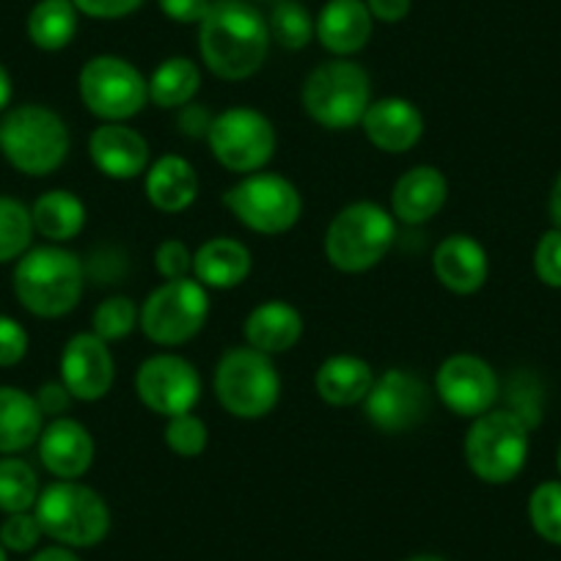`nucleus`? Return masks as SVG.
Masks as SVG:
<instances>
[{
    "instance_id": "f257e3e1",
    "label": "nucleus",
    "mask_w": 561,
    "mask_h": 561,
    "mask_svg": "<svg viewBox=\"0 0 561 561\" xmlns=\"http://www.w3.org/2000/svg\"><path fill=\"white\" fill-rule=\"evenodd\" d=\"M198 28L202 58L220 80H245L262 69L270 28L245 0H215Z\"/></svg>"
},
{
    "instance_id": "f03ea898",
    "label": "nucleus",
    "mask_w": 561,
    "mask_h": 561,
    "mask_svg": "<svg viewBox=\"0 0 561 561\" xmlns=\"http://www.w3.org/2000/svg\"><path fill=\"white\" fill-rule=\"evenodd\" d=\"M85 267L61 245L31 248L14 267L18 300L36 317L56 320L69 314L83 298Z\"/></svg>"
},
{
    "instance_id": "7ed1b4c3",
    "label": "nucleus",
    "mask_w": 561,
    "mask_h": 561,
    "mask_svg": "<svg viewBox=\"0 0 561 561\" xmlns=\"http://www.w3.org/2000/svg\"><path fill=\"white\" fill-rule=\"evenodd\" d=\"M72 138L56 111L45 105H20L0 122V152L28 176H47L67 160Z\"/></svg>"
},
{
    "instance_id": "20e7f679",
    "label": "nucleus",
    "mask_w": 561,
    "mask_h": 561,
    "mask_svg": "<svg viewBox=\"0 0 561 561\" xmlns=\"http://www.w3.org/2000/svg\"><path fill=\"white\" fill-rule=\"evenodd\" d=\"M45 537L64 548H94L111 531V510L89 484L61 479L39 493L34 506Z\"/></svg>"
},
{
    "instance_id": "39448f33",
    "label": "nucleus",
    "mask_w": 561,
    "mask_h": 561,
    "mask_svg": "<svg viewBox=\"0 0 561 561\" xmlns=\"http://www.w3.org/2000/svg\"><path fill=\"white\" fill-rule=\"evenodd\" d=\"M393 240V215L375 202H355L333 215L325 234V256L342 273H366L386 259Z\"/></svg>"
},
{
    "instance_id": "423d86ee",
    "label": "nucleus",
    "mask_w": 561,
    "mask_h": 561,
    "mask_svg": "<svg viewBox=\"0 0 561 561\" xmlns=\"http://www.w3.org/2000/svg\"><path fill=\"white\" fill-rule=\"evenodd\" d=\"M306 113L325 129H350L360 124L371 105V83L364 67L347 58L325 61L306 78L300 91Z\"/></svg>"
},
{
    "instance_id": "0eeeda50",
    "label": "nucleus",
    "mask_w": 561,
    "mask_h": 561,
    "mask_svg": "<svg viewBox=\"0 0 561 561\" xmlns=\"http://www.w3.org/2000/svg\"><path fill=\"white\" fill-rule=\"evenodd\" d=\"M215 397L234 419H264L280 397L273 358L253 347L226 350L215 369Z\"/></svg>"
},
{
    "instance_id": "6e6552de",
    "label": "nucleus",
    "mask_w": 561,
    "mask_h": 561,
    "mask_svg": "<svg viewBox=\"0 0 561 561\" xmlns=\"http://www.w3.org/2000/svg\"><path fill=\"white\" fill-rule=\"evenodd\" d=\"M528 427L512 410L477 415L466 435V460L473 477L488 484H506L526 468Z\"/></svg>"
},
{
    "instance_id": "1a4fd4ad",
    "label": "nucleus",
    "mask_w": 561,
    "mask_h": 561,
    "mask_svg": "<svg viewBox=\"0 0 561 561\" xmlns=\"http://www.w3.org/2000/svg\"><path fill=\"white\" fill-rule=\"evenodd\" d=\"M224 204L245 229L256 234H284L293 229L304 213L298 187L280 174L256 171L224 193Z\"/></svg>"
},
{
    "instance_id": "9d476101",
    "label": "nucleus",
    "mask_w": 561,
    "mask_h": 561,
    "mask_svg": "<svg viewBox=\"0 0 561 561\" xmlns=\"http://www.w3.org/2000/svg\"><path fill=\"white\" fill-rule=\"evenodd\" d=\"M209 317V295L193 278L165 280L140 306L138 328L149 342L176 347L196 336Z\"/></svg>"
},
{
    "instance_id": "9b49d317",
    "label": "nucleus",
    "mask_w": 561,
    "mask_h": 561,
    "mask_svg": "<svg viewBox=\"0 0 561 561\" xmlns=\"http://www.w3.org/2000/svg\"><path fill=\"white\" fill-rule=\"evenodd\" d=\"M80 100L102 122H127L149 102V80L118 56H94L80 69Z\"/></svg>"
},
{
    "instance_id": "f8f14e48",
    "label": "nucleus",
    "mask_w": 561,
    "mask_h": 561,
    "mask_svg": "<svg viewBox=\"0 0 561 561\" xmlns=\"http://www.w3.org/2000/svg\"><path fill=\"white\" fill-rule=\"evenodd\" d=\"M209 152L234 174H256L275 154V127L253 107H229L218 113L207 135Z\"/></svg>"
},
{
    "instance_id": "ddd939ff",
    "label": "nucleus",
    "mask_w": 561,
    "mask_h": 561,
    "mask_svg": "<svg viewBox=\"0 0 561 561\" xmlns=\"http://www.w3.org/2000/svg\"><path fill=\"white\" fill-rule=\"evenodd\" d=\"M433 393L419 375L404 369H388L375 377L364 399V413L380 433L399 435L415 430L427 419Z\"/></svg>"
},
{
    "instance_id": "4468645a",
    "label": "nucleus",
    "mask_w": 561,
    "mask_h": 561,
    "mask_svg": "<svg viewBox=\"0 0 561 561\" xmlns=\"http://www.w3.org/2000/svg\"><path fill=\"white\" fill-rule=\"evenodd\" d=\"M135 391L152 413L174 419V415L193 413L202 399V377L196 366L182 355L160 353L138 366Z\"/></svg>"
},
{
    "instance_id": "2eb2a0df",
    "label": "nucleus",
    "mask_w": 561,
    "mask_h": 561,
    "mask_svg": "<svg viewBox=\"0 0 561 561\" xmlns=\"http://www.w3.org/2000/svg\"><path fill=\"white\" fill-rule=\"evenodd\" d=\"M435 391L455 415L477 419V415L493 410L495 399H499V375L479 355L457 353L440 364Z\"/></svg>"
},
{
    "instance_id": "dca6fc26",
    "label": "nucleus",
    "mask_w": 561,
    "mask_h": 561,
    "mask_svg": "<svg viewBox=\"0 0 561 561\" xmlns=\"http://www.w3.org/2000/svg\"><path fill=\"white\" fill-rule=\"evenodd\" d=\"M113 377H116V364L107 342H102L94 331L69 339L61 355V382L75 399L96 402L111 391Z\"/></svg>"
},
{
    "instance_id": "f3484780",
    "label": "nucleus",
    "mask_w": 561,
    "mask_h": 561,
    "mask_svg": "<svg viewBox=\"0 0 561 561\" xmlns=\"http://www.w3.org/2000/svg\"><path fill=\"white\" fill-rule=\"evenodd\" d=\"M89 154L111 180H135L149 165L147 138L124 122H102L89 138Z\"/></svg>"
},
{
    "instance_id": "a211bd4d",
    "label": "nucleus",
    "mask_w": 561,
    "mask_h": 561,
    "mask_svg": "<svg viewBox=\"0 0 561 561\" xmlns=\"http://www.w3.org/2000/svg\"><path fill=\"white\" fill-rule=\"evenodd\" d=\"M366 138L380 152L404 154L415 147L424 135V116L419 107L402 96H382L366 107L360 118Z\"/></svg>"
},
{
    "instance_id": "6ab92c4d",
    "label": "nucleus",
    "mask_w": 561,
    "mask_h": 561,
    "mask_svg": "<svg viewBox=\"0 0 561 561\" xmlns=\"http://www.w3.org/2000/svg\"><path fill=\"white\" fill-rule=\"evenodd\" d=\"M39 460L56 479H80L94 462V438L80 421L53 419L39 435Z\"/></svg>"
},
{
    "instance_id": "aec40b11",
    "label": "nucleus",
    "mask_w": 561,
    "mask_h": 561,
    "mask_svg": "<svg viewBox=\"0 0 561 561\" xmlns=\"http://www.w3.org/2000/svg\"><path fill=\"white\" fill-rule=\"evenodd\" d=\"M449 196V182L435 165H415L404 171L391 193L393 218L408 226H421L433 220L444 209Z\"/></svg>"
},
{
    "instance_id": "412c9836",
    "label": "nucleus",
    "mask_w": 561,
    "mask_h": 561,
    "mask_svg": "<svg viewBox=\"0 0 561 561\" xmlns=\"http://www.w3.org/2000/svg\"><path fill=\"white\" fill-rule=\"evenodd\" d=\"M433 270L449 293L473 295L484 287L490 262L484 248L473 237L451 234L435 248Z\"/></svg>"
},
{
    "instance_id": "4be33fe9",
    "label": "nucleus",
    "mask_w": 561,
    "mask_h": 561,
    "mask_svg": "<svg viewBox=\"0 0 561 561\" xmlns=\"http://www.w3.org/2000/svg\"><path fill=\"white\" fill-rule=\"evenodd\" d=\"M371 12L364 0H331L320 12L317 39L333 56H355L371 39Z\"/></svg>"
},
{
    "instance_id": "5701e85b",
    "label": "nucleus",
    "mask_w": 561,
    "mask_h": 561,
    "mask_svg": "<svg viewBox=\"0 0 561 561\" xmlns=\"http://www.w3.org/2000/svg\"><path fill=\"white\" fill-rule=\"evenodd\" d=\"M304 336V317L287 300H267L256 306L245 320L248 347L264 355L289 353Z\"/></svg>"
},
{
    "instance_id": "b1692460",
    "label": "nucleus",
    "mask_w": 561,
    "mask_h": 561,
    "mask_svg": "<svg viewBox=\"0 0 561 561\" xmlns=\"http://www.w3.org/2000/svg\"><path fill=\"white\" fill-rule=\"evenodd\" d=\"M144 191H147L152 207L160 213H185L198 196L196 169L180 154H163L149 165Z\"/></svg>"
},
{
    "instance_id": "393cba45",
    "label": "nucleus",
    "mask_w": 561,
    "mask_h": 561,
    "mask_svg": "<svg viewBox=\"0 0 561 561\" xmlns=\"http://www.w3.org/2000/svg\"><path fill=\"white\" fill-rule=\"evenodd\" d=\"M251 273V251L240 240L215 237L193 253V275L209 289H234Z\"/></svg>"
},
{
    "instance_id": "a878e982",
    "label": "nucleus",
    "mask_w": 561,
    "mask_h": 561,
    "mask_svg": "<svg viewBox=\"0 0 561 561\" xmlns=\"http://www.w3.org/2000/svg\"><path fill=\"white\" fill-rule=\"evenodd\" d=\"M371 382H375V371L358 355H331L328 360H322L314 377L320 399L333 408L360 404L371 391Z\"/></svg>"
},
{
    "instance_id": "bb28decb",
    "label": "nucleus",
    "mask_w": 561,
    "mask_h": 561,
    "mask_svg": "<svg viewBox=\"0 0 561 561\" xmlns=\"http://www.w3.org/2000/svg\"><path fill=\"white\" fill-rule=\"evenodd\" d=\"M36 397L23 388L0 386V455H18L34 446L45 430Z\"/></svg>"
},
{
    "instance_id": "cd10ccee",
    "label": "nucleus",
    "mask_w": 561,
    "mask_h": 561,
    "mask_svg": "<svg viewBox=\"0 0 561 561\" xmlns=\"http://www.w3.org/2000/svg\"><path fill=\"white\" fill-rule=\"evenodd\" d=\"M34 231L50 242H69L83 231L85 204L69 191H47L31 207Z\"/></svg>"
},
{
    "instance_id": "c85d7f7f",
    "label": "nucleus",
    "mask_w": 561,
    "mask_h": 561,
    "mask_svg": "<svg viewBox=\"0 0 561 561\" xmlns=\"http://www.w3.org/2000/svg\"><path fill=\"white\" fill-rule=\"evenodd\" d=\"M78 34V9L72 0H39L28 14V36L39 50H64Z\"/></svg>"
},
{
    "instance_id": "c756f323",
    "label": "nucleus",
    "mask_w": 561,
    "mask_h": 561,
    "mask_svg": "<svg viewBox=\"0 0 561 561\" xmlns=\"http://www.w3.org/2000/svg\"><path fill=\"white\" fill-rule=\"evenodd\" d=\"M198 89H202V72L185 56L165 58L149 78V100L163 111L193 102Z\"/></svg>"
},
{
    "instance_id": "7c9ffc66",
    "label": "nucleus",
    "mask_w": 561,
    "mask_h": 561,
    "mask_svg": "<svg viewBox=\"0 0 561 561\" xmlns=\"http://www.w3.org/2000/svg\"><path fill=\"white\" fill-rule=\"evenodd\" d=\"M39 499V479L36 471L20 457L0 460V512H31Z\"/></svg>"
},
{
    "instance_id": "2f4dec72",
    "label": "nucleus",
    "mask_w": 561,
    "mask_h": 561,
    "mask_svg": "<svg viewBox=\"0 0 561 561\" xmlns=\"http://www.w3.org/2000/svg\"><path fill=\"white\" fill-rule=\"evenodd\" d=\"M270 39L278 42L284 50H304L317 36V23L311 20L309 9L300 7L298 0H278L270 14Z\"/></svg>"
},
{
    "instance_id": "473e14b6",
    "label": "nucleus",
    "mask_w": 561,
    "mask_h": 561,
    "mask_svg": "<svg viewBox=\"0 0 561 561\" xmlns=\"http://www.w3.org/2000/svg\"><path fill=\"white\" fill-rule=\"evenodd\" d=\"M34 240L31 209L18 198L0 196V264L20 259Z\"/></svg>"
},
{
    "instance_id": "72a5a7b5",
    "label": "nucleus",
    "mask_w": 561,
    "mask_h": 561,
    "mask_svg": "<svg viewBox=\"0 0 561 561\" xmlns=\"http://www.w3.org/2000/svg\"><path fill=\"white\" fill-rule=\"evenodd\" d=\"M528 520L545 542L561 545V482H542L528 499Z\"/></svg>"
},
{
    "instance_id": "f704fd0d",
    "label": "nucleus",
    "mask_w": 561,
    "mask_h": 561,
    "mask_svg": "<svg viewBox=\"0 0 561 561\" xmlns=\"http://www.w3.org/2000/svg\"><path fill=\"white\" fill-rule=\"evenodd\" d=\"M138 317L140 309L135 306V300L116 295V298H107L96 306L91 322H94V333L102 342H118L138 328Z\"/></svg>"
},
{
    "instance_id": "c9c22d12",
    "label": "nucleus",
    "mask_w": 561,
    "mask_h": 561,
    "mask_svg": "<svg viewBox=\"0 0 561 561\" xmlns=\"http://www.w3.org/2000/svg\"><path fill=\"white\" fill-rule=\"evenodd\" d=\"M163 435H165V446H169L176 457H185V460L204 455L209 440L207 424L193 413H182V415H174V419H169Z\"/></svg>"
},
{
    "instance_id": "e433bc0d",
    "label": "nucleus",
    "mask_w": 561,
    "mask_h": 561,
    "mask_svg": "<svg viewBox=\"0 0 561 561\" xmlns=\"http://www.w3.org/2000/svg\"><path fill=\"white\" fill-rule=\"evenodd\" d=\"M42 537H45V531H42L34 512H14L0 526V545L7 550H14V553H28L39 545Z\"/></svg>"
},
{
    "instance_id": "4c0bfd02",
    "label": "nucleus",
    "mask_w": 561,
    "mask_h": 561,
    "mask_svg": "<svg viewBox=\"0 0 561 561\" xmlns=\"http://www.w3.org/2000/svg\"><path fill=\"white\" fill-rule=\"evenodd\" d=\"M534 270L545 287L561 289V229H550L539 237L534 251Z\"/></svg>"
},
{
    "instance_id": "58836bf2",
    "label": "nucleus",
    "mask_w": 561,
    "mask_h": 561,
    "mask_svg": "<svg viewBox=\"0 0 561 561\" xmlns=\"http://www.w3.org/2000/svg\"><path fill=\"white\" fill-rule=\"evenodd\" d=\"M154 267H158V273L163 275L165 280L191 278L193 273L191 248H187L182 240L160 242L158 251H154Z\"/></svg>"
},
{
    "instance_id": "ea45409f",
    "label": "nucleus",
    "mask_w": 561,
    "mask_h": 561,
    "mask_svg": "<svg viewBox=\"0 0 561 561\" xmlns=\"http://www.w3.org/2000/svg\"><path fill=\"white\" fill-rule=\"evenodd\" d=\"M28 353V333L12 317H0V366H18Z\"/></svg>"
},
{
    "instance_id": "a19ab883",
    "label": "nucleus",
    "mask_w": 561,
    "mask_h": 561,
    "mask_svg": "<svg viewBox=\"0 0 561 561\" xmlns=\"http://www.w3.org/2000/svg\"><path fill=\"white\" fill-rule=\"evenodd\" d=\"M75 9L94 20H118L138 12L144 0H72Z\"/></svg>"
},
{
    "instance_id": "79ce46f5",
    "label": "nucleus",
    "mask_w": 561,
    "mask_h": 561,
    "mask_svg": "<svg viewBox=\"0 0 561 561\" xmlns=\"http://www.w3.org/2000/svg\"><path fill=\"white\" fill-rule=\"evenodd\" d=\"M215 116L204 105H196V102H187V105L180 107V118H176V127L185 138H207L209 127H213Z\"/></svg>"
},
{
    "instance_id": "37998d69",
    "label": "nucleus",
    "mask_w": 561,
    "mask_h": 561,
    "mask_svg": "<svg viewBox=\"0 0 561 561\" xmlns=\"http://www.w3.org/2000/svg\"><path fill=\"white\" fill-rule=\"evenodd\" d=\"M160 12L174 23H202L207 18L213 0H158Z\"/></svg>"
},
{
    "instance_id": "c03bdc74",
    "label": "nucleus",
    "mask_w": 561,
    "mask_h": 561,
    "mask_svg": "<svg viewBox=\"0 0 561 561\" xmlns=\"http://www.w3.org/2000/svg\"><path fill=\"white\" fill-rule=\"evenodd\" d=\"M72 393L69 388L64 386L61 380L58 382H45L36 393V404H39L42 415H50V419H61L69 408H72Z\"/></svg>"
},
{
    "instance_id": "a18cd8bd",
    "label": "nucleus",
    "mask_w": 561,
    "mask_h": 561,
    "mask_svg": "<svg viewBox=\"0 0 561 561\" xmlns=\"http://www.w3.org/2000/svg\"><path fill=\"white\" fill-rule=\"evenodd\" d=\"M371 18L380 20V23H399V20L408 18L410 0H366Z\"/></svg>"
},
{
    "instance_id": "49530a36",
    "label": "nucleus",
    "mask_w": 561,
    "mask_h": 561,
    "mask_svg": "<svg viewBox=\"0 0 561 561\" xmlns=\"http://www.w3.org/2000/svg\"><path fill=\"white\" fill-rule=\"evenodd\" d=\"M31 561H80V559L69 548H64V545H56V548L39 550Z\"/></svg>"
},
{
    "instance_id": "de8ad7c7",
    "label": "nucleus",
    "mask_w": 561,
    "mask_h": 561,
    "mask_svg": "<svg viewBox=\"0 0 561 561\" xmlns=\"http://www.w3.org/2000/svg\"><path fill=\"white\" fill-rule=\"evenodd\" d=\"M548 213H550V220H553V226H556V229H561V174L556 176V182H553V191H550Z\"/></svg>"
},
{
    "instance_id": "09e8293b",
    "label": "nucleus",
    "mask_w": 561,
    "mask_h": 561,
    "mask_svg": "<svg viewBox=\"0 0 561 561\" xmlns=\"http://www.w3.org/2000/svg\"><path fill=\"white\" fill-rule=\"evenodd\" d=\"M9 100H12V78H9L7 69L0 67V111L9 105Z\"/></svg>"
},
{
    "instance_id": "8fccbe9b",
    "label": "nucleus",
    "mask_w": 561,
    "mask_h": 561,
    "mask_svg": "<svg viewBox=\"0 0 561 561\" xmlns=\"http://www.w3.org/2000/svg\"><path fill=\"white\" fill-rule=\"evenodd\" d=\"M408 561H446L444 556H433V553H421V556H413V559Z\"/></svg>"
},
{
    "instance_id": "3c124183",
    "label": "nucleus",
    "mask_w": 561,
    "mask_h": 561,
    "mask_svg": "<svg viewBox=\"0 0 561 561\" xmlns=\"http://www.w3.org/2000/svg\"><path fill=\"white\" fill-rule=\"evenodd\" d=\"M0 561H9L7 559V548H3V545H0Z\"/></svg>"
},
{
    "instance_id": "603ef678",
    "label": "nucleus",
    "mask_w": 561,
    "mask_h": 561,
    "mask_svg": "<svg viewBox=\"0 0 561 561\" xmlns=\"http://www.w3.org/2000/svg\"><path fill=\"white\" fill-rule=\"evenodd\" d=\"M559 473H561V446H559Z\"/></svg>"
}]
</instances>
